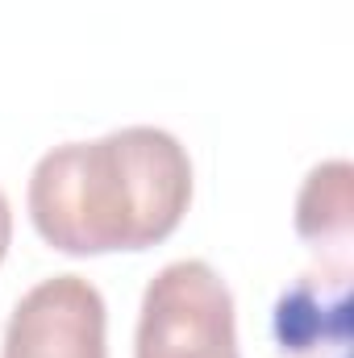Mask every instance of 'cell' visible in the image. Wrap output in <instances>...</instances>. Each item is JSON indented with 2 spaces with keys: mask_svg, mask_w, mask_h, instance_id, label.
I'll use <instances>...</instances> for the list:
<instances>
[{
  "mask_svg": "<svg viewBox=\"0 0 354 358\" xmlns=\"http://www.w3.org/2000/svg\"><path fill=\"white\" fill-rule=\"evenodd\" d=\"M192 204V159L176 134L125 125L46 150L29 176V221L46 246L92 259L150 250Z\"/></svg>",
  "mask_w": 354,
  "mask_h": 358,
  "instance_id": "cell-1",
  "label": "cell"
},
{
  "mask_svg": "<svg viewBox=\"0 0 354 358\" xmlns=\"http://www.w3.org/2000/svg\"><path fill=\"white\" fill-rule=\"evenodd\" d=\"M134 358H242L234 296L208 263L179 259L146 283Z\"/></svg>",
  "mask_w": 354,
  "mask_h": 358,
  "instance_id": "cell-2",
  "label": "cell"
},
{
  "mask_svg": "<svg viewBox=\"0 0 354 358\" xmlns=\"http://www.w3.org/2000/svg\"><path fill=\"white\" fill-rule=\"evenodd\" d=\"M104 296L84 275H55L29 287L8 325L0 358H108Z\"/></svg>",
  "mask_w": 354,
  "mask_h": 358,
  "instance_id": "cell-3",
  "label": "cell"
},
{
  "mask_svg": "<svg viewBox=\"0 0 354 358\" xmlns=\"http://www.w3.org/2000/svg\"><path fill=\"white\" fill-rule=\"evenodd\" d=\"M271 334L279 358H351V267L317 263L283 287Z\"/></svg>",
  "mask_w": 354,
  "mask_h": 358,
  "instance_id": "cell-4",
  "label": "cell"
},
{
  "mask_svg": "<svg viewBox=\"0 0 354 358\" xmlns=\"http://www.w3.org/2000/svg\"><path fill=\"white\" fill-rule=\"evenodd\" d=\"M296 234L321 255V263L351 267L354 242V167L346 159L317 163L296 196Z\"/></svg>",
  "mask_w": 354,
  "mask_h": 358,
  "instance_id": "cell-5",
  "label": "cell"
},
{
  "mask_svg": "<svg viewBox=\"0 0 354 358\" xmlns=\"http://www.w3.org/2000/svg\"><path fill=\"white\" fill-rule=\"evenodd\" d=\"M8 242H13V213H8V200H4V192H0V263H4V255H8Z\"/></svg>",
  "mask_w": 354,
  "mask_h": 358,
  "instance_id": "cell-6",
  "label": "cell"
}]
</instances>
